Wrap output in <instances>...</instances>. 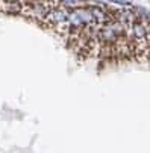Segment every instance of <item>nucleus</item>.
Segmentation results:
<instances>
[{
  "label": "nucleus",
  "instance_id": "1",
  "mask_svg": "<svg viewBox=\"0 0 150 153\" xmlns=\"http://www.w3.org/2000/svg\"><path fill=\"white\" fill-rule=\"evenodd\" d=\"M23 2H0V11L6 14H18L21 11Z\"/></svg>",
  "mask_w": 150,
  "mask_h": 153
}]
</instances>
